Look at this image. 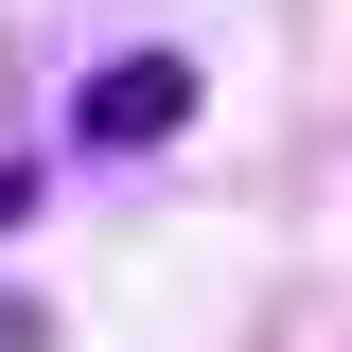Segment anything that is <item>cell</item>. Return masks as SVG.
<instances>
[{"instance_id": "obj_3", "label": "cell", "mask_w": 352, "mask_h": 352, "mask_svg": "<svg viewBox=\"0 0 352 352\" xmlns=\"http://www.w3.org/2000/svg\"><path fill=\"white\" fill-rule=\"evenodd\" d=\"M18 212H36V176H18V159H0V229H18Z\"/></svg>"}, {"instance_id": "obj_1", "label": "cell", "mask_w": 352, "mask_h": 352, "mask_svg": "<svg viewBox=\"0 0 352 352\" xmlns=\"http://www.w3.org/2000/svg\"><path fill=\"white\" fill-rule=\"evenodd\" d=\"M194 124V53L176 36H124L106 71H71V159H159Z\"/></svg>"}, {"instance_id": "obj_2", "label": "cell", "mask_w": 352, "mask_h": 352, "mask_svg": "<svg viewBox=\"0 0 352 352\" xmlns=\"http://www.w3.org/2000/svg\"><path fill=\"white\" fill-rule=\"evenodd\" d=\"M0 352H53V317H36V300H0Z\"/></svg>"}]
</instances>
